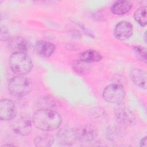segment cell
I'll return each instance as SVG.
<instances>
[{"label":"cell","mask_w":147,"mask_h":147,"mask_svg":"<svg viewBox=\"0 0 147 147\" xmlns=\"http://www.w3.org/2000/svg\"><path fill=\"white\" fill-rule=\"evenodd\" d=\"M32 122L37 129L49 131L59 128L61 123L62 119L60 115L55 110L41 109L34 113Z\"/></svg>","instance_id":"1"},{"label":"cell","mask_w":147,"mask_h":147,"mask_svg":"<svg viewBox=\"0 0 147 147\" xmlns=\"http://www.w3.org/2000/svg\"><path fill=\"white\" fill-rule=\"evenodd\" d=\"M11 70L18 75H25L32 69L33 64L30 58L24 52L13 53L9 59Z\"/></svg>","instance_id":"2"},{"label":"cell","mask_w":147,"mask_h":147,"mask_svg":"<svg viewBox=\"0 0 147 147\" xmlns=\"http://www.w3.org/2000/svg\"><path fill=\"white\" fill-rule=\"evenodd\" d=\"M32 88L31 82L24 75H17L12 78L8 83V90L16 97H23L27 95Z\"/></svg>","instance_id":"3"},{"label":"cell","mask_w":147,"mask_h":147,"mask_svg":"<svg viewBox=\"0 0 147 147\" xmlns=\"http://www.w3.org/2000/svg\"><path fill=\"white\" fill-rule=\"evenodd\" d=\"M125 90L119 84L114 83L107 86L104 89L102 94L105 100L109 103L119 104L125 98Z\"/></svg>","instance_id":"4"},{"label":"cell","mask_w":147,"mask_h":147,"mask_svg":"<svg viewBox=\"0 0 147 147\" xmlns=\"http://www.w3.org/2000/svg\"><path fill=\"white\" fill-rule=\"evenodd\" d=\"M115 108L114 114L117 121L120 125L131 126L136 123V117L132 111L126 106L118 104Z\"/></svg>","instance_id":"5"},{"label":"cell","mask_w":147,"mask_h":147,"mask_svg":"<svg viewBox=\"0 0 147 147\" xmlns=\"http://www.w3.org/2000/svg\"><path fill=\"white\" fill-rule=\"evenodd\" d=\"M77 141L80 142H90L93 141L97 137L96 128L89 124L81 125L75 129Z\"/></svg>","instance_id":"6"},{"label":"cell","mask_w":147,"mask_h":147,"mask_svg":"<svg viewBox=\"0 0 147 147\" xmlns=\"http://www.w3.org/2000/svg\"><path fill=\"white\" fill-rule=\"evenodd\" d=\"M11 127L14 132L21 136H26L32 131L31 121L25 117H14L11 122Z\"/></svg>","instance_id":"7"},{"label":"cell","mask_w":147,"mask_h":147,"mask_svg":"<svg viewBox=\"0 0 147 147\" xmlns=\"http://www.w3.org/2000/svg\"><path fill=\"white\" fill-rule=\"evenodd\" d=\"M57 142L63 146H71L77 141L75 129L65 126L61 128L57 133Z\"/></svg>","instance_id":"8"},{"label":"cell","mask_w":147,"mask_h":147,"mask_svg":"<svg viewBox=\"0 0 147 147\" xmlns=\"http://www.w3.org/2000/svg\"><path fill=\"white\" fill-rule=\"evenodd\" d=\"M17 109L15 104L8 99H1L0 102V119L2 121L12 120L16 117Z\"/></svg>","instance_id":"9"},{"label":"cell","mask_w":147,"mask_h":147,"mask_svg":"<svg viewBox=\"0 0 147 147\" xmlns=\"http://www.w3.org/2000/svg\"><path fill=\"white\" fill-rule=\"evenodd\" d=\"M133 32L132 25L128 21H122L115 25L114 34L118 40L124 41L129 39L131 36Z\"/></svg>","instance_id":"10"},{"label":"cell","mask_w":147,"mask_h":147,"mask_svg":"<svg viewBox=\"0 0 147 147\" xmlns=\"http://www.w3.org/2000/svg\"><path fill=\"white\" fill-rule=\"evenodd\" d=\"M9 49L14 52L26 53L29 49V46L27 41L20 36H15L9 41Z\"/></svg>","instance_id":"11"},{"label":"cell","mask_w":147,"mask_h":147,"mask_svg":"<svg viewBox=\"0 0 147 147\" xmlns=\"http://www.w3.org/2000/svg\"><path fill=\"white\" fill-rule=\"evenodd\" d=\"M35 49L37 53L40 56L44 57H48L55 52L56 45L52 42L40 40L36 42Z\"/></svg>","instance_id":"12"},{"label":"cell","mask_w":147,"mask_h":147,"mask_svg":"<svg viewBox=\"0 0 147 147\" xmlns=\"http://www.w3.org/2000/svg\"><path fill=\"white\" fill-rule=\"evenodd\" d=\"M130 76L131 81L136 86L146 89V74L144 71L138 68H134L130 71Z\"/></svg>","instance_id":"13"},{"label":"cell","mask_w":147,"mask_h":147,"mask_svg":"<svg viewBox=\"0 0 147 147\" xmlns=\"http://www.w3.org/2000/svg\"><path fill=\"white\" fill-rule=\"evenodd\" d=\"M133 6L132 3L128 1H117L111 7V11L117 16L124 15L129 12Z\"/></svg>","instance_id":"14"},{"label":"cell","mask_w":147,"mask_h":147,"mask_svg":"<svg viewBox=\"0 0 147 147\" xmlns=\"http://www.w3.org/2000/svg\"><path fill=\"white\" fill-rule=\"evenodd\" d=\"M80 60L85 63L97 62L102 60L101 55L96 51L94 49H88L81 52L79 55Z\"/></svg>","instance_id":"15"},{"label":"cell","mask_w":147,"mask_h":147,"mask_svg":"<svg viewBox=\"0 0 147 147\" xmlns=\"http://www.w3.org/2000/svg\"><path fill=\"white\" fill-rule=\"evenodd\" d=\"M54 142L53 137L49 134H41L37 136L34 141V144L37 147L51 146Z\"/></svg>","instance_id":"16"},{"label":"cell","mask_w":147,"mask_h":147,"mask_svg":"<svg viewBox=\"0 0 147 147\" xmlns=\"http://www.w3.org/2000/svg\"><path fill=\"white\" fill-rule=\"evenodd\" d=\"M125 131L120 126H110L106 131V136L110 140L114 141L124 136Z\"/></svg>","instance_id":"17"},{"label":"cell","mask_w":147,"mask_h":147,"mask_svg":"<svg viewBox=\"0 0 147 147\" xmlns=\"http://www.w3.org/2000/svg\"><path fill=\"white\" fill-rule=\"evenodd\" d=\"M92 120L96 122H105L107 120V115L103 109L99 107L93 108L90 113Z\"/></svg>","instance_id":"18"},{"label":"cell","mask_w":147,"mask_h":147,"mask_svg":"<svg viewBox=\"0 0 147 147\" xmlns=\"http://www.w3.org/2000/svg\"><path fill=\"white\" fill-rule=\"evenodd\" d=\"M134 17L135 20L142 26L146 25V7L141 6L138 8L134 14Z\"/></svg>","instance_id":"19"},{"label":"cell","mask_w":147,"mask_h":147,"mask_svg":"<svg viewBox=\"0 0 147 147\" xmlns=\"http://www.w3.org/2000/svg\"><path fill=\"white\" fill-rule=\"evenodd\" d=\"M133 51L136 58L139 61L146 64L147 59L146 49L141 45H134Z\"/></svg>","instance_id":"20"},{"label":"cell","mask_w":147,"mask_h":147,"mask_svg":"<svg viewBox=\"0 0 147 147\" xmlns=\"http://www.w3.org/2000/svg\"><path fill=\"white\" fill-rule=\"evenodd\" d=\"M87 63H85L80 60H75L72 64V68L74 71L79 74L86 73L89 69V66Z\"/></svg>","instance_id":"21"},{"label":"cell","mask_w":147,"mask_h":147,"mask_svg":"<svg viewBox=\"0 0 147 147\" xmlns=\"http://www.w3.org/2000/svg\"><path fill=\"white\" fill-rule=\"evenodd\" d=\"M38 104L41 109H52V108H55L56 106V102L52 98L48 96H45L41 98L38 102Z\"/></svg>","instance_id":"22"},{"label":"cell","mask_w":147,"mask_h":147,"mask_svg":"<svg viewBox=\"0 0 147 147\" xmlns=\"http://www.w3.org/2000/svg\"><path fill=\"white\" fill-rule=\"evenodd\" d=\"M9 39V33L8 29L5 26H2L1 29V41H7Z\"/></svg>","instance_id":"23"},{"label":"cell","mask_w":147,"mask_h":147,"mask_svg":"<svg viewBox=\"0 0 147 147\" xmlns=\"http://www.w3.org/2000/svg\"><path fill=\"white\" fill-rule=\"evenodd\" d=\"M146 146V137H143L140 142V146Z\"/></svg>","instance_id":"24"},{"label":"cell","mask_w":147,"mask_h":147,"mask_svg":"<svg viewBox=\"0 0 147 147\" xmlns=\"http://www.w3.org/2000/svg\"><path fill=\"white\" fill-rule=\"evenodd\" d=\"M143 38H144V42H145V43H146V32H145V33H144V34Z\"/></svg>","instance_id":"25"}]
</instances>
